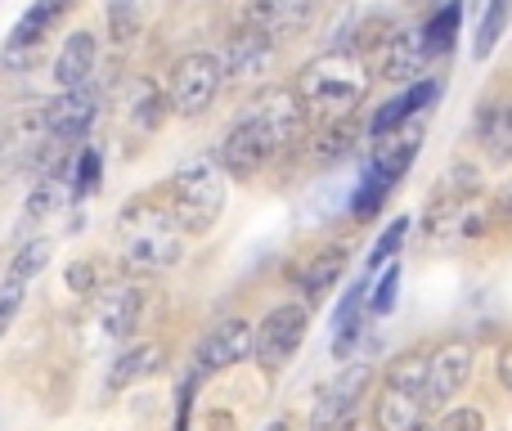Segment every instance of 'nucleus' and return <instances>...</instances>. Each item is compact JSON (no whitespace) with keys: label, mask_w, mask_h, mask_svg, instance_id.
<instances>
[{"label":"nucleus","mask_w":512,"mask_h":431,"mask_svg":"<svg viewBox=\"0 0 512 431\" xmlns=\"http://www.w3.org/2000/svg\"><path fill=\"white\" fill-rule=\"evenodd\" d=\"M400 297V265H387V270L378 274V283L369 288V319H382L391 315V306H396Z\"/></svg>","instance_id":"2f4dec72"},{"label":"nucleus","mask_w":512,"mask_h":431,"mask_svg":"<svg viewBox=\"0 0 512 431\" xmlns=\"http://www.w3.org/2000/svg\"><path fill=\"white\" fill-rule=\"evenodd\" d=\"M45 265H50V243H45V238H27L23 247H18L14 256H9V270H5V279L9 283H32L36 274L45 270Z\"/></svg>","instance_id":"a878e982"},{"label":"nucleus","mask_w":512,"mask_h":431,"mask_svg":"<svg viewBox=\"0 0 512 431\" xmlns=\"http://www.w3.org/2000/svg\"><path fill=\"white\" fill-rule=\"evenodd\" d=\"M23 297H27V288H23V283H9V279H5V288H0V342H5L9 324H14L18 306H23Z\"/></svg>","instance_id":"c9c22d12"},{"label":"nucleus","mask_w":512,"mask_h":431,"mask_svg":"<svg viewBox=\"0 0 512 431\" xmlns=\"http://www.w3.org/2000/svg\"><path fill=\"white\" fill-rule=\"evenodd\" d=\"M270 158H274V149H270V140H265V131L252 122L248 113H243L239 122L230 126L225 144H221V171H225V176H234V180H248Z\"/></svg>","instance_id":"ddd939ff"},{"label":"nucleus","mask_w":512,"mask_h":431,"mask_svg":"<svg viewBox=\"0 0 512 431\" xmlns=\"http://www.w3.org/2000/svg\"><path fill=\"white\" fill-rule=\"evenodd\" d=\"M472 364H477V346L463 342V337L436 346V351L427 355V387H423L427 405H441V400L459 396L472 378Z\"/></svg>","instance_id":"1a4fd4ad"},{"label":"nucleus","mask_w":512,"mask_h":431,"mask_svg":"<svg viewBox=\"0 0 512 431\" xmlns=\"http://www.w3.org/2000/svg\"><path fill=\"white\" fill-rule=\"evenodd\" d=\"M369 382H373V364L369 360L346 364V369L315 396V409H310V431H333L342 418H351L355 405H360V396L369 391Z\"/></svg>","instance_id":"0eeeda50"},{"label":"nucleus","mask_w":512,"mask_h":431,"mask_svg":"<svg viewBox=\"0 0 512 431\" xmlns=\"http://www.w3.org/2000/svg\"><path fill=\"white\" fill-rule=\"evenodd\" d=\"M108 27H113L117 41H131L135 27H140V14L131 9V0H113V5H108Z\"/></svg>","instance_id":"72a5a7b5"},{"label":"nucleus","mask_w":512,"mask_h":431,"mask_svg":"<svg viewBox=\"0 0 512 431\" xmlns=\"http://www.w3.org/2000/svg\"><path fill=\"white\" fill-rule=\"evenodd\" d=\"M319 5H337V0H319Z\"/></svg>","instance_id":"37998d69"},{"label":"nucleus","mask_w":512,"mask_h":431,"mask_svg":"<svg viewBox=\"0 0 512 431\" xmlns=\"http://www.w3.org/2000/svg\"><path fill=\"white\" fill-rule=\"evenodd\" d=\"M292 90H297L306 117H319V122L355 117V108L369 95V68L351 50H328L297 72V86Z\"/></svg>","instance_id":"f257e3e1"},{"label":"nucleus","mask_w":512,"mask_h":431,"mask_svg":"<svg viewBox=\"0 0 512 431\" xmlns=\"http://www.w3.org/2000/svg\"><path fill=\"white\" fill-rule=\"evenodd\" d=\"M117 234H122V261L140 274L171 270L185 252V229L162 207H126Z\"/></svg>","instance_id":"f03ea898"},{"label":"nucleus","mask_w":512,"mask_h":431,"mask_svg":"<svg viewBox=\"0 0 512 431\" xmlns=\"http://www.w3.org/2000/svg\"><path fill=\"white\" fill-rule=\"evenodd\" d=\"M499 382H504V387L512 391V342L504 346V351H499Z\"/></svg>","instance_id":"4c0bfd02"},{"label":"nucleus","mask_w":512,"mask_h":431,"mask_svg":"<svg viewBox=\"0 0 512 431\" xmlns=\"http://www.w3.org/2000/svg\"><path fill=\"white\" fill-rule=\"evenodd\" d=\"M387 194H391V180H382L378 171L364 167L360 189L351 194V216H355V220H373V216L382 212V203H387Z\"/></svg>","instance_id":"bb28decb"},{"label":"nucleus","mask_w":512,"mask_h":431,"mask_svg":"<svg viewBox=\"0 0 512 431\" xmlns=\"http://www.w3.org/2000/svg\"><path fill=\"white\" fill-rule=\"evenodd\" d=\"M427 63H432V54H427L423 27H391V32L378 41V50H373V68H378V77L405 81V86L423 81Z\"/></svg>","instance_id":"6e6552de"},{"label":"nucleus","mask_w":512,"mask_h":431,"mask_svg":"<svg viewBox=\"0 0 512 431\" xmlns=\"http://www.w3.org/2000/svg\"><path fill=\"white\" fill-rule=\"evenodd\" d=\"M472 135L486 149L490 162L508 167L512 162V99H486L477 108V122H472Z\"/></svg>","instance_id":"f3484780"},{"label":"nucleus","mask_w":512,"mask_h":431,"mask_svg":"<svg viewBox=\"0 0 512 431\" xmlns=\"http://www.w3.org/2000/svg\"><path fill=\"white\" fill-rule=\"evenodd\" d=\"M319 0H248V23L261 27L274 45L301 36L310 23H315Z\"/></svg>","instance_id":"4468645a"},{"label":"nucleus","mask_w":512,"mask_h":431,"mask_svg":"<svg viewBox=\"0 0 512 431\" xmlns=\"http://www.w3.org/2000/svg\"><path fill=\"white\" fill-rule=\"evenodd\" d=\"M265 431H292V423H288V418H274V423L265 427Z\"/></svg>","instance_id":"ea45409f"},{"label":"nucleus","mask_w":512,"mask_h":431,"mask_svg":"<svg viewBox=\"0 0 512 431\" xmlns=\"http://www.w3.org/2000/svg\"><path fill=\"white\" fill-rule=\"evenodd\" d=\"M499 212H504V220L512 225V185L504 189V198H499Z\"/></svg>","instance_id":"58836bf2"},{"label":"nucleus","mask_w":512,"mask_h":431,"mask_svg":"<svg viewBox=\"0 0 512 431\" xmlns=\"http://www.w3.org/2000/svg\"><path fill=\"white\" fill-rule=\"evenodd\" d=\"M364 140V126H360V117H333V122H319V131H315V162H342V158H351L355 153V144Z\"/></svg>","instance_id":"4be33fe9"},{"label":"nucleus","mask_w":512,"mask_h":431,"mask_svg":"<svg viewBox=\"0 0 512 431\" xmlns=\"http://www.w3.org/2000/svg\"><path fill=\"white\" fill-rule=\"evenodd\" d=\"M508 23H512V0H486V14H481V23H477V45H472V54L490 59L495 45L504 41Z\"/></svg>","instance_id":"393cba45"},{"label":"nucleus","mask_w":512,"mask_h":431,"mask_svg":"<svg viewBox=\"0 0 512 431\" xmlns=\"http://www.w3.org/2000/svg\"><path fill=\"white\" fill-rule=\"evenodd\" d=\"M256 351V328L248 319H221L212 324V333L198 342V373H221L243 364Z\"/></svg>","instance_id":"9b49d317"},{"label":"nucleus","mask_w":512,"mask_h":431,"mask_svg":"<svg viewBox=\"0 0 512 431\" xmlns=\"http://www.w3.org/2000/svg\"><path fill=\"white\" fill-rule=\"evenodd\" d=\"M405 234H409V216L391 220V225L382 229V238L373 243V252H369V270H387V265L396 261V252L405 247Z\"/></svg>","instance_id":"7c9ffc66"},{"label":"nucleus","mask_w":512,"mask_h":431,"mask_svg":"<svg viewBox=\"0 0 512 431\" xmlns=\"http://www.w3.org/2000/svg\"><path fill=\"white\" fill-rule=\"evenodd\" d=\"M68 5H72V0H32V5H27V14L18 18L14 32H9V45H5L9 59H18L23 50L41 45L45 36H50V27L59 23L63 14H68Z\"/></svg>","instance_id":"aec40b11"},{"label":"nucleus","mask_w":512,"mask_h":431,"mask_svg":"<svg viewBox=\"0 0 512 431\" xmlns=\"http://www.w3.org/2000/svg\"><path fill=\"white\" fill-rule=\"evenodd\" d=\"M171 194H176L171 216L180 220L185 234H212L216 220H221V212H225L230 189H225V171L221 167H212V162H189V167L176 171Z\"/></svg>","instance_id":"7ed1b4c3"},{"label":"nucleus","mask_w":512,"mask_h":431,"mask_svg":"<svg viewBox=\"0 0 512 431\" xmlns=\"http://www.w3.org/2000/svg\"><path fill=\"white\" fill-rule=\"evenodd\" d=\"M274 50H279V45H274L270 36L261 32V27L243 23L239 32L225 41V50L216 54V59H221L225 81H256V77H265V72H270Z\"/></svg>","instance_id":"f8f14e48"},{"label":"nucleus","mask_w":512,"mask_h":431,"mask_svg":"<svg viewBox=\"0 0 512 431\" xmlns=\"http://www.w3.org/2000/svg\"><path fill=\"white\" fill-rule=\"evenodd\" d=\"M459 27H463V5L459 0H445L432 18L423 23V41H427V54H450L454 41H459Z\"/></svg>","instance_id":"b1692460"},{"label":"nucleus","mask_w":512,"mask_h":431,"mask_svg":"<svg viewBox=\"0 0 512 431\" xmlns=\"http://www.w3.org/2000/svg\"><path fill=\"white\" fill-rule=\"evenodd\" d=\"M248 117L265 131V140H270L274 153L301 144V135H306V108H301V99H297V90H292V86L261 90V95H256V104L248 108Z\"/></svg>","instance_id":"39448f33"},{"label":"nucleus","mask_w":512,"mask_h":431,"mask_svg":"<svg viewBox=\"0 0 512 431\" xmlns=\"http://www.w3.org/2000/svg\"><path fill=\"white\" fill-rule=\"evenodd\" d=\"M310 333V310L306 306H274L270 315L256 324V360L270 364V369H279V364H288L292 355L301 351V342H306Z\"/></svg>","instance_id":"423d86ee"},{"label":"nucleus","mask_w":512,"mask_h":431,"mask_svg":"<svg viewBox=\"0 0 512 431\" xmlns=\"http://www.w3.org/2000/svg\"><path fill=\"white\" fill-rule=\"evenodd\" d=\"M131 117H135V126H158L162 122V99H158V90L149 86V81H140V86H135V99H131Z\"/></svg>","instance_id":"473e14b6"},{"label":"nucleus","mask_w":512,"mask_h":431,"mask_svg":"<svg viewBox=\"0 0 512 431\" xmlns=\"http://www.w3.org/2000/svg\"><path fill=\"white\" fill-rule=\"evenodd\" d=\"M162 364V346L158 342H144V346H131L122 360H113V373H108V391H126L135 387L140 378H149L153 369Z\"/></svg>","instance_id":"5701e85b"},{"label":"nucleus","mask_w":512,"mask_h":431,"mask_svg":"<svg viewBox=\"0 0 512 431\" xmlns=\"http://www.w3.org/2000/svg\"><path fill=\"white\" fill-rule=\"evenodd\" d=\"M423 409L427 400L418 391H400V387H387L373 405V431H414L423 423Z\"/></svg>","instance_id":"412c9836"},{"label":"nucleus","mask_w":512,"mask_h":431,"mask_svg":"<svg viewBox=\"0 0 512 431\" xmlns=\"http://www.w3.org/2000/svg\"><path fill=\"white\" fill-rule=\"evenodd\" d=\"M387 387L418 391V396H423V387H427V355L409 351V355H400V360H391V369H387Z\"/></svg>","instance_id":"c85d7f7f"},{"label":"nucleus","mask_w":512,"mask_h":431,"mask_svg":"<svg viewBox=\"0 0 512 431\" xmlns=\"http://www.w3.org/2000/svg\"><path fill=\"white\" fill-rule=\"evenodd\" d=\"M5 144H9V122H0V153H5Z\"/></svg>","instance_id":"a19ab883"},{"label":"nucleus","mask_w":512,"mask_h":431,"mask_svg":"<svg viewBox=\"0 0 512 431\" xmlns=\"http://www.w3.org/2000/svg\"><path fill=\"white\" fill-rule=\"evenodd\" d=\"M346 261H351V247L346 243H333V247H319V252H310L306 261L292 265V283H297L301 292H306L310 301H319L324 292H333V283L342 279Z\"/></svg>","instance_id":"dca6fc26"},{"label":"nucleus","mask_w":512,"mask_h":431,"mask_svg":"<svg viewBox=\"0 0 512 431\" xmlns=\"http://www.w3.org/2000/svg\"><path fill=\"white\" fill-rule=\"evenodd\" d=\"M414 431H436V427H427V423H418V427H414Z\"/></svg>","instance_id":"79ce46f5"},{"label":"nucleus","mask_w":512,"mask_h":431,"mask_svg":"<svg viewBox=\"0 0 512 431\" xmlns=\"http://www.w3.org/2000/svg\"><path fill=\"white\" fill-rule=\"evenodd\" d=\"M221 86H225L221 59L207 50H194V54H185V59H176V68H171L167 104H171V113H180V117H203L207 108L216 104Z\"/></svg>","instance_id":"20e7f679"},{"label":"nucleus","mask_w":512,"mask_h":431,"mask_svg":"<svg viewBox=\"0 0 512 431\" xmlns=\"http://www.w3.org/2000/svg\"><path fill=\"white\" fill-rule=\"evenodd\" d=\"M99 176H104V158H99V149H77V162H72V194L86 198L99 189Z\"/></svg>","instance_id":"c756f323"},{"label":"nucleus","mask_w":512,"mask_h":431,"mask_svg":"<svg viewBox=\"0 0 512 431\" xmlns=\"http://www.w3.org/2000/svg\"><path fill=\"white\" fill-rule=\"evenodd\" d=\"M68 194H72V185H63V180H36V189L27 194V220H32V225L50 220L63 203H68Z\"/></svg>","instance_id":"cd10ccee"},{"label":"nucleus","mask_w":512,"mask_h":431,"mask_svg":"<svg viewBox=\"0 0 512 431\" xmlns=\"http://www.w3.org/2000/svg\"><path fill=\"white\" fill-rule=\"evenodd\" d=\"M436 431H486V414H481V409H472V405L450 409V414L436 423Z\"/></svg>","instance_id":"f704fd0d"},{"label":"nucleus","mask_w":512,"mask_h":431,"mask_svg":"<svg viewBox=\"0 0 512 431\" xmlns=\"http://www.w3.org/2000/svg\"><path fill=\"white\" fill-rule=\"evenodd\" d=\"M140 310H144V297H140V288H131V283H113V288H104L99 292V301H95L99 328H104L108 337H117V342L135 333Z\"/></svg>","instance_id":"a211bd4d"},{"label":"nucleus","mask_w":512,"mask_h":431,"mask_svg":"<svg viewBox=\"0 0 512 431\" xmlns=\"http://www.w3.org/2000/svg\"><path fill=\"white\" fill-rule=\"evenodd\" d=\"M95 59H99L95 36H90V32H72L68 41H63L59 59H54V86H59V90L90 86V77H95Z\"/></svg>","instance_id":"6ab92c4d"},{"label":"nucleus","mask_w":512,"mask_h":431,"mask_svg":"<svg viewBox=\"0 0 512 431\" xmlns=\"http://www.w3.org/2000/svg\"><path fill=\"white\" fill-rule=\"evenodd\" d=\"M418 149H423V122L414 117V122H405L400 131L378 135V140H373V149H369V162H364V167L378 171L382 180H391V185H396V180L405 176L409 167H414Z\"/></svg>","instance_id":"2eb2a0df"},{"label":"nucleus","mask_w":512,"mask_h":431,"mask_svg":"<svg viewBox=\"0 0 512 431\" xmlns=\"http://www.w3.org/2000/svg\"><path fill=\"white\" fill-rule=\"evenodd\" d=\"M68 292L72 297H90V292H95V265L90 261L68 265Z\"/></svg>","instance_id":"e433bc0d"},{"label":"nucleus","mask_w":512,"mask_h":431,"mask_svg":"<svg viewBox=\"0 0 512 431\" xmlns=\"http://www.w3.org/2000/svg\"><path fill=\"white\" fill-rule=\"evenodd\" d=\"M99 113V99L90 86L81 90H59V95L50 99V104H41V122H45V135L59 144H77L86 140L90 122H95Z\"/></svg>","instance_id":"9d476101"}]
</instances>
